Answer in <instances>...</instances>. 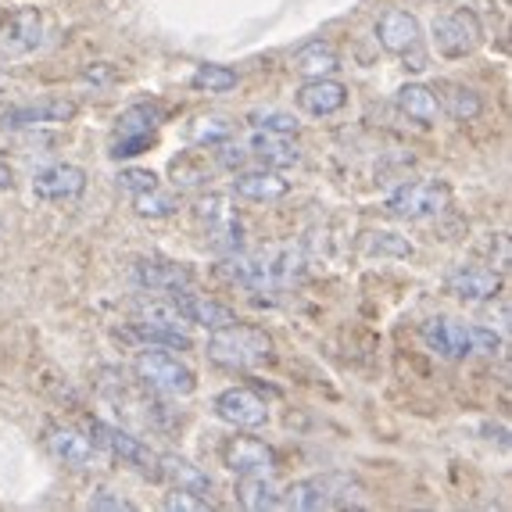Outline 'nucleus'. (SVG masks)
<instances>
[{
  "mask_svg": "<svg viewBox=\"0 0 512 512\" xmlns=\"http://www.w3.org/2000/svg\"><path fill=\"white\" fill-rule=\"evenodd\" d=\"M219 269L226 280L240 283L255 294H287L305 276V258H301L298 248H265L255 251V255L233 251Z\"/></svg>",
  "mask_w": 512,
  "mask_h": 512,
  "instance_id": "1",
  "label": "nucleus"
},
{
  "mask_svg": "<svg viewBox=\"0 0 512 512\" xmlns=\"http://www.w3.org/2000/svg\"><path fill=\"white\" fill-rule=\"evenodd\" d=\"M205 355L215 366H226V369H258L273 359V337L265 330H258V326H248L237 319V323L212 330V337L205 344Z\"/></svg>",
  "mask_w": 512,
  "mask_h": 512,
  "instance_id": "2",
  "label": "nucleus"
},
{
  "mask_svg": "<svg viewBox=\"0 0 512 512\" xmlns=\"http://www.w3.org/2000/svg\"><path fill=\"white\" fill-rule=\"evenodd\" d=\"M362 487L344 473H323V477L294 480L280 491V509L294 512H323V509H348L362 505Z\"/></svg>",
  "mask_w": 512,
  "mask_h": 512,
  "instance_id": "3",
  "label": "nucleus"
},
{
  "mask_svg": "<svg viewBox=\"0 0 512 512\" xmlns=\"http://www.w3.org/2000/svg\"><path fill=\"white\" fill-rule=\"evenodd\" d=\"M133 373L137 380L154 394H165V398H187L197 391V373L183 359L169 355V351L144 348L133 359Z\"/></svg>",
  "mask_w": 512,
  "mask_h": 512,
  "instance_id": "4",
  "label": "nucleus"
},
{
  "mask_svg": "<svg viewBox=\"0 0 512 512\" xmlns=\"http://www.w3.org/2000/svg\"><path fill=\"white\" fill-rule=\"evenodd\" d=\"M448 205H452V190L441 180L402 183V187L387 197V212H391L394 219H409V222L434 219V215L448 212Z\"/></svg>",
  "mask_w": 512,
  "mask_h": 512,
  "instance_id": "5",
  "label": "nucleus"
},
{
  "mask_svg": "<svg viewBox=\"0 0 512 512\" xmlns=\"http://www.w3.org/2000/svg\"><path fill=\"white\" fill-rule=\"evenodd\" d=\"M162 126V108L158 104H133L115 119V140H111L108 154L111 158H133L144 154L154 144V129Z\"/></svg>",
  "mask_w": 512,
  "mask_h": 512,
  "instance_id": "6",
  "label": "nucleus"
},
{
  "mask_svg": "<svg viewBox=\"0 0 512 512\" xmlns=\"http://www.w3.org/2000/svg\"><path fill=\"white\" fill-rule=\"evenodd\" d=\"M137 326L151 344L190 348V323L172 298H151L137 305Z\"/></svg>",
  "mask_w": 512,
  "mask_h": 512,
  "instance_id": "7",
  "label": "nucleus"
},
{
  "mask_svg": "<svg viewBox=\"0 0 512 512\" xmlns=\"http://www.w3.org/2000/svg\"><path fill=\"white\" fill-rule=\"evenodd\" d=\"M43 448L69 470H94L104 462V448L94 441V434H86L72 423H54L43 430Z\"/></svg>",
  "mask_w": 512,
  "mask_h": 512,
  "instance_id": "8",
  "label": "nucleus"
},
{
  "mask_svg": "<svg viewBox=\"0 0 512 512\" xmlns=\"http://www.w3.org/2000/svg\"><path fill=\"white\" fill-rule=\"evenodd\" d=\"M480 43H484V26H480L477 11L455 8L452 15L434 22V47L444 58H470Z\"/></svg>",
  "mask_w": 512,
  "mask_h": 512,
  "instance_id": "9",
  "label": "nucleus"
},
{
  "mask_svg": "<svg viewBox=\"0 0 512 512\" xmlns=\"http://www.w3.org/2000/svg\"><path fill=\"white\" fill-rule=\"evenodd\" d=\"M90 434H94V441L101 444L108 455L122 459L126 466H133L137 473H144V477L162 480V477H158V452H154L151 444H144L140 437H133L129 430H122V427L101 423V419H97L94 427H90Z\"/></svg>",
  "mask_w": 512,
  "mask_h": 512,
  "instance_id": "10",
  "label": "nucleus"
},
{
  "mask_svg": "<svg viewBox=\"0 0 512 512\" xmlns=\"http://www.w3.org/2000/svg\"><path fill=\"white\" fill-rule=\"evenodd\" d=\"M43 43V11L15 8L0 22V61H15L33 54Z\"/></svg>",
  "mask_w": 512,
  "mask_h": 512,
  "instance_id": "11",
  "label": "nucleus"
},
{
  "mask_svg": "<svg viewBox=\"0 0 512 512\" xmlns=\"http://www.w3.org/2000/svg\"><path fill=\"white\" fill-rule=\"evenodd\" d=\"M215 416L237 430H258L269 423V405L251 387H226L215 394Z\"/></svg>",
  "mask_w": 512,
  "mask_h": 512,
  "instance_id": "12",
  "label": "nucleus"
},
{
  "mask_svg": "<svg viewBox=\"0 0 512 512\" xmlns=\"http://www.w3.org/2000/svg\"><path fill=\"white\" fill-rule=\"evenodd\" d=\"M448 294L466 305H484L502 294V273L491 265H455L448 273Z\"/></svg>",
  "mask_w": 512,
  "mask_h": 512,
  "instance_id": "13",
  "label": "nucleus"
},
{
  "mask_svg": "<svg viewBox=\"0 0 512 512\" xmlns=\"http://www.w3.org/2000/svg\"><path fill=\"white\" fill-rule=\"evenodd\" d=\"M419 337L434 355L448 362H459L466 355H473V326L455 323V319H427L419 326Z\"/></svg>",
  "mask_w": 512,
  "mask_h": 512,
  "instance_id": "14",
  "label": "nucleus"
},
{
  "mask_svg": "<svg viewBox=\"0 0 512 512\" xmlns=\"http://www.w3.org/2000/svg\"><path fill=\"white\" fill-rule=\"evenodd\" d=\"M79 104L69 97H43L36 104H18L4 111V126L8 129H36V126H61V122L76 119Z\"/></svg>",
  "mask_w": 512,
  "mask_h": 512,
  "instance_id": "15",
  "label": "nucleus"
},
{
  "mask_svg": "<svg viewBox=\"0 0 512 512\" xmlns=\"http://www.w3.org/2000/svg\"><path fill=\"white\" fill-rule=\"evenodd\" d=\"M83 190H86V172L72 162H54L33 176V194L40 197V201H51V205H58V201H76Z\"/></svg>",
  "mask_w": 512,
  "mask_h": 512,
  "instance_id": "16",
  "label": "nucleus"
},
{
  "mask_svg": "<svg viewBox=\"0 0 512 512\" xmlns=\"http://www.w3.org/2000/svg\"><path fill=\"white\" fill-rule=\"evenodd\" d=\"M376 40L387 54H412L423 43V29H419V18L412 11L391 8L380 15L376 22Z\"/></svg>",
  "mask_w": 512,
  "mask_h": 512,
  "instance_id": "17",
  "label": "nucleus"
},
{
  "mask_svg": "<svg viewBox=\"0 0 512 512\" xmlns=\"http://www.w3.org/2000/svg\"><path fill=\"white\" fill-rule=\"evenodd\" d=\"M133 280H137V287H144V291H151V294H176V291H187L190 283H194V276H190V269L180 262L140 258V262L133 265Z\"/></svg>",
  "mask_w": 512,
  "mask_h": 512,
  "instance_id": "18",
  "label": "nucleus"
},
{
  "mask_svg": "<svg viewBox=\"0 0 512 512\" xmlns=\"http://www.w3.org/2000/svg\"><path fill=\"white\" fill-rule=\"evenodd\" d=\"M294 104L312 119H326V115H337L348 104V86L337 83L333 76L305 79V86H298V94H294Z\"/></svg>",
  "mask_w": 512,
  "mask_h": 512,
  "instance_id": "19",
  "label": "nucleus"
},
{
  "mask_svg": "<svg viewBox=\"0 0 512 512\" xmlns=\"http://www.w3.org/2000/svg\"><path fill=\"white\" fill-rule=\"evenodd\" d=\"M222 466L240 473H273L276 470V455L265 441L255 437H230L222 444Z\"/></svg>",
  "mask_w": 512,
  "mask_h": 512,
  "instance_id": "20",
  "label": "nucleus"
},
{
  "mask_svg": "<svg viewBox=\"0 0 512 512\" xmlns=\"http://www.w3.org/2000/svg\"><path fill=\"white\" fill-rule=\"evenodd\" d=\"M230 190L244 201H255V205H273L291 194V180H283L280 169H251V172H237L230 183Z\"/></svg>",
  "mask_w": 512,
  "mask_h": 512,
  "instance_id": "21",
  "label": "nucleus"
},
{
  "mask_svg": "<svg viewBox=\"0 0 512 512\" xmlns=\"http://www.w3.org/2000/svg\"><path fill=\"white\" fill-rule=\"evenodd\" d=\"M169 298L176 301V308H180L183 319H187L190 326H201V330H219V326L237 323V312H233L230 305L205 298V294H194L190 287H187V291L169 294Z\"/></svg>",
  "mask_w": 512,
  "mask_h": 512,
  "instance_id": "22",
  "label": "nucleus"
},
{
  "mask_svg": "<svg viewBox=\"0 0 512 512\" xmlns=\"http://www.w3.org/2000/svg\"><path fill=\"white\" fill-rule=\"evenodd\" d=\"M248 154L255 162H262L265 169H294L301 162V151L291 144V137L283 133H265V129H251L244 140Z\"/></svg>",
  "mask_w": 512,
  "mask_h": 512,
  "instance_id": "23",
  "label": "nucleus"
},
{
  "mask_svg": "<svg viewBox=\"0 0 512 512\" xmlns=\"http://www.w3.org/2000/svg\"><path fill=\"white\" fill-rule=\"evenodd\" d=\"M237 502L251 512H273L280 509V484L273 480V473H240Z\"/></svg>",
  "mask_w": 512,
  "mask_h": 512,
  "instance_id": "24",
  "label": "nucleus"
},
{
  "mask_svg": "<svg viewBox=\"0 0 512 512\" xmlns=\"http://www.w3.org/2000/svg\"><path fill=\"white\" fill-rule=\"evenodd\" d=\"M394 101H398L402 115H409V122H416V126H434L437 115H441V97L423 83H405L394 94Z\"/></svg>",
  "mask_w": 512,
  "mask_h": 512,
  "instance_id": "25",
  "label": "nucleus"
},
{
  "mask_svg": "<svg viewBox=\"0 0 512 512\" xmlns=\"http://www.w3.org/2000/svg\"><path fill=\"white\" fill-rule=\"evenodd\" d=\"M294 72L305 79H323V76H337L341 72V54L333 51L330 43L323 40H312L305 43L298 54H294Z\"/></svg>",
  "mask_w": 512,
  "mask_h": 512,
  "instance_id": "26",
  "label": "nucleus"
},
{
  "mask_svg": "<svg viewBox=\"0 0 512 512\" xmlns=\"http://www.w3.org/2000/svg\"><path fill=\"white\" fill-rule=\"evenodd\" d=\"M158 477L169 480L172 487H183V491H194V495H212V480L205 470H197L194 462L180 459V455H158Z\"/></svg>",
  "mask_w": 512,
  "mask_h": 512,
  "instance_id": "27",
  "label": "nucleus"
},
{
  "mask_svg": "<svg viewBox=\"0 0 512 512\" xmlns=\"http://www.w3.org/2000/svg\"><path fill=\"white\" fill-rule=\"evenodd\" d=\"M441 111H448L455 122H473L484 115V97H480L477 90H470V86H448Z\"/></svg>",
  "mask_w": 512,
  "mask_h": 512,
  "instance_id": "28",
  "label": "nucleus"
},
{
  "mask_svg": "<svg viewBox=\"0 0 512 512\" xmlns=\"http://www.w3.org/2000/svg\"><path fill=\"white\" fill-rule=\"evenodd\" d=\"M133 208H137V215H144V219H169V215L180 212V197L172 194V190L151 187V190L133 194Z\"/></svg>",
  "mask_w": 512,
  "mask_h": 512,
  "instance_id": "29",
  "label": "nucleus"
},
{
  "mask_svg": "<svg viewBox=\"0 0 512 512\" xmlns=\"http://www.w3.org/2000/svg\"><path fill=\"white\" fill-rule=\"evenodd\" d=\"M359 244H362V251L373 258H409L412 255L409 240L398 237V233H391V230H366Z\"/></svg>",
  "mask_w": 512,
  "mask_h": 512,
  "instance_id": "30",
  "label": "nucleus"
},
{
  "mask_svg": "<svg viewBox=\"0 0 512 512\" xmlns=\"http://www.w3.org/2000/svg\"><path fill=\"white\" fill-rule=\"evenodd\" d=\"M237 83L240 76L230 65H197L194 76H190V86L201 90V94H230Z\"/></svg>",
  "mask_w": 512,
  "mask_h": 512,
  "instance_id": "31",
  "label": "nucleus"
},
{
  "mask_svg": "<svg viewBox=\"0 0 512 512\" xmlns=\"http://www.w3.org/2000/svg\"><path fill=\"white\" fill-rule=\"evenodd\" d=\"M194 212H197V219L205 222V230H212V226H222V222L237 219V212H233L230 197H226V194H205V197H197Z\"/></svg>",
  "mask_w": 512,
  "mask_h": 512,
  "instance_id": "32",
  "label": "nucleus"
},
{
  "mask_svg": "<svg viewBox=\"0 0 512 512\" xmlns=\"http://www.w3.org/2000/svg\"><path fill=\"white\" fill-rule=\"evenodd\" d=\"M230 137H233V122H226L222 115H205V119H197L190 126V140L201 147H215Z\"/></svg>",
  "mask_w": 512,
  "mask_h": 512,
  "instance_id": "33",
  "label": "nucleus"
},
{
  "mask_svg": "<svg viewBox=\"0 0 512 512\" xmlns=\"http://www.w3.org/2000/svg\"><path fill=\"white\" fill-rule=\"evenodd\" d=\"M248 126L251 129H265V133H283V137H294V133H298V119H294V115H287V111H276V108L251 111Z\"/></svg>",
  "mask_w": 512,
  "mask_h": 512,
  "instance_id": "34",
  "label": "nucleus"
},
{
  "mask_svg": "<svg viewBox=\"0 0 512 512\" xmlns=\"http://www.w3.org/2000/svg\"><path fill=\"white\" fill-rule=\"evenodd\" d=\"M165 509L172 512H205L215 509L212 498L205 495H194V491H183V487H172V495H165Z\"/></svg>",
  "mask_w": 512,
  "mask_h": 512,
  "instance_id": "35",
  "label": "nucleus"
},
{
  "mask_svg": "<svg viewBox=\"0 0 512 512\" xmlns=\"http://www.w3.org/2000/svg\"><path fill=\"white\" fill-rule=\"evenodd\" d=\"M473 355H502V333H495L491 326H473Z\"/></svg>",
  "mask_w": 512,
  "mask_h": 512,
  "instance_id": "36",
  "label": "nucleus"
},
{
  "mask_svg": "<svg viewBox=\"0 0 512 512\" xmlns=\"http://www.w3.org/2000/svg\"><path fill=\"white\" fill-rule=\"evenodd\" d=\"M215 158H219L222 169H233V172H237L240 165L248 162L251 154H248V147H244V144H233V137H230V140H222V144H215Z\"/></svg>",
  "mask_w": 512,
  "mask_h": 512,
  "instance_id": "37",
  "label": "nucleus"
},
{
  "mask_svg": "<svg viewBox=\"0 0 512 512\" xmlns=\"http://www.w3.org/2000/svg\"><path fill=\"white\" fill-rule=\"evenodd\" d=\"M119 187L129 190V194H140V190L158 187V176H154V172H147V169H126L119 176Z\"/></svg>",
  "mask_w": 512,
  "mask_h": 512,
  "instance_id": "38",
  "label": "nucleus"
},
{
  "mask_svg": "<svg viewBox=\"0 0 512 512\" xmlns=\"http://www.w3.org/2000/svg\"><path fill=\"white\" fill-rule=\"evenodd\" d=\"M90 509H97V512H129L133 509V502L129 498H122V495H115V491H108V487H101V491H94V498H90Z\"/></svg>",
  "mask_w": 512,
  "mask_h": 512,
  "instance_id": "39",
  "label": "nucleus"
},
{
  "mask_svg": "<svg viewBox=\"0 0 512 512\" xmlns=\"http://www.w3.org/2000/svg\"><path fill=\"white\" fill-rule=\"evenodd\" d=\"M111 79H115V69H108V65H94V69L83 72V83H94V86L111 83Z\"/></svg>",
  "mask_w": 512,
  "mask_h": 512,
  "instance_id": "40",
  "label": "nucleus"
},
{
  "mask_svg": "<svg viewBox=\"0 0 512 512\" xmlns=\"http://www.w3.org/2000/svg\"><path fill=\"white\" fill-rule=\"evenodd\" d=\"M11 165L8 162H0V194H4V190H11Z\"/></svg>",
  "mask_w": 512,
  "mask_h": 512,
  "instance_id": "41",
  "label": "nucleus"
}]
</instances>
